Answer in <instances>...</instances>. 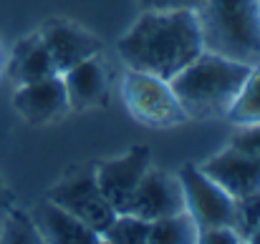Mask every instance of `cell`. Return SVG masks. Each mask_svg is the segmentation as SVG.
<instances>
[{"instance_id":"6da1fadb","label":"cell","mask_w":260,"mask_h":244,"mask_svg":"<svg viewBox=\"0 0 260 244\" xmlns=\"http://www.w3.org/2000/svg\"><path fill=\"white\" fill-rule=\"evenodd\" d=\"M205 51L194 10H144L119 40V53L132 71L170 81Z\"/></svg>"},{"instance_id":"7a4b0ae2","label":"cell","mask_w":260,"mask_h":244,"mask_svg":"<svg viewBox=\"0 0 260 244\" xmlns=\"http://www.w3.org/2000/svg\"><path fill=\"white\" fill-rule=\"evenodd\" d=\"M253 66L225 58L212 51H202L177 76L170 78L174 98L182 111L194 118L225 116L238 98Z\"/></svg>"},{"instance_id":"3957f363","label":"cell","mask_w":260,"mask_h":244,"mask_svg":"<svg viewBox=\"0 0 260 244\" xmlns=\"http://www.w3.org/2000/svg\"><path fill=\"white\" fill-rule=\"evenodd\" d=\"M197 20L205 51L260 66V0H205Z\"/></svg>"},{"instance_id":"277c9868","label":"cell","mask_w":260,"mask_h":244,"mask_svg":"<svg viewBox=\"0 0 260 244\" xmlns=\"http://www.w3.org/2000/svg\"><path fill=\"white\" fill-rule=\"evenodd\" d=\"M121 91L129 111L147 126H172L187 118L179 101L174 98L170 81L165 78L129 68Z\"/></svg>"},{"instance_id":"5b68a950","label":"cell","mask_w":260,"mask_h":244,"mask_svg":"<svg viewBox=\"0 0 260 244\" xmlns=\"http://www.w3.org/2000/svg\"><path fill=\"white\" fill-rule=\"evenodd\" d=\"M179 184L184 191V209L194 219L197 232L210 227H233L235 196H230L220 184H215L202 169L184 166L179 171Z\"/></svg>"},{"instance_id":"8992f818","label":"cell","mask_w":260,"mask_h":244,"mask_svg":"<svg viewBox=\"0 0 260 244\" xmlns=\"http://www.w3.org/2000/svg\"><path fill=\"white\" fill-rule=\"evenodd\" d=\"M48 199L53 204L63 207L66 212H71L76 219H81L88 229H93L99 237L104 234V229L116 217V212L104 199V194H101V189L96 184V174L93 171L76 174V176L56 184L48 191Z\"/></svg>"},{"instance_id":"52a82bcc","label":"cell","mask_w":260,"mask_h":244,"mask_svg":"<svg viewBox=\"0 0 260 244\" xmlns=\"http://www.w3.org/2000/svg\"><path fill=\"white\" fill-rule=\"evenodd\" d=\"M149 166H152L149 149L147 146H134L124 156L109 159L93 171L104 199L109 201V207L116 214L129 212L132 199L137 194V186H139V181H142V176L147 174Z\"/></svg>"},{"instance_id":"ba28073f","label":"cell","mask_w":260,"mask_h":244,"mask_svg":"<svg viewBox=\"0 0 260 244\" xmlns=\"http://www.w3.org/2000/svg\"><path fill=\"white\" fill-rule=\"evenodd\" d=\"M184 209V191L179 184V176H172L162 169H147L142 176L137 194L132 199L129 214H137L147 222H157L165 217H172Z\"/></svg>"},{"instance_id":"9c48e42d","label":"cell","mask_w":260,"mask_h":244,"mask_svg":"<svg viewBox=\"0 0 260 244\" xmlns=\"http://www.w3.org/2000/svg\"><path fill=\"white\" fill-rule=\"evenodd\" d=\"M41 40H43L58 76L63 71H69L71 66H76V63L86 61V58H96L101 53L99 38H93L86 30H81L79 25L61 23V20L46 25Z\"/></svg>"},{"instance_id":"30bf717a","label":"cell","mask_w":260,"mask_h":244,"mask_svg":"<svg viewBox=\"0 0 260 244\" xmlns=\"http://www.w3.org/2000/svg\"><path fill=\"white\" fill-rule=\"evenodd\" d=\"M13 103L28 124H48L69 108V96L61 76H48L41 81L23 83Z\"/></svg>"},{"instance_id":"8fae6325","label":"cell","mask_w":260,"mask_h":244,"mask_svg":"<svg viewBox=\"0 0 260 244\" xmlns=\"http://www.w3.org/2000/svg\"><path fill=\"white\" fill-rule=\"evenodd\" d=\"M202 171L235 199L260 189V159L248 156L233 146H228L222 154L210 159L202 166Z\"/></svg>"},{"instance_id":"7c38bea8","label":"cell","mask_w":260,"mask_h":244,"mask_svg":"<svg viewBox=\"0 0 260 244\" xmlns=\"http://www.w3.org/2000/svg\"><path fill=\"white\" fill-rule=\"evenodd\" d=\"M36 227L43 237V242H56V244H93L101 242V237L88 229L81 219H76L71 212H66L63 207L53 204L51 199L38 209V219Z\"/></svg>"},{"instance_id":"4fadbf2b","label":"cell","mask_w":260,"mask_h":244,"mask_svg":"<svg viewBox=\"0 0 260 244\" xmlns=\"http://www.w3.org/2000/svg\"><path fill=\"white\" fill-rule=\"evenodd\" d=\"M61 81L69 96V106L74 108H88L106 96V76L96 58H86L71 66L61 73Z\"/></svg>"},{"instance_id":"5bb4252c","label":"cell","mask_w":260,"mask_h":244,"mask_svg":"<svg viewBox=\"0 0 260 244\" xmlns=\"http://www.w3.org/2000/svg\"><path fill=\"white\" fill-rule=\"evenodd\" d=\"M48 76H58V73H56V66H53L41 35L20 43L18 56H15V78H18V83L23 86V83L41 81V78H48Z\"/></svg>"},{"instance_id":"9a60e30c","label":"cell","mask_w":260,"mask_h":244,"mask_svg":"<svg viewBox=\"0 0 260 244\" xmlns=\"http://www.w3.org/2000/svg\"><path fill=\"white\" fill-rule=\"evenodd\" d=\"M233 124L238 126H250L260 124V66H253L248 78L243 83L238 98L233 101L230 111L225 113Z\"/></svg>"},{"instance_id":"2e32d148","label":"cell","mask_w":260,"mask_h":244,"mask_svg":"<svg viewBox=\"0 0 260 244\" xmlns=\"http://www.w3.org/2000/svg\"><path fill=\"white\" fill-rule=\"evenodd\" d=\"M149 244H192L197 242V224L187 212L157 219L149 227Z\"/></svg>"},{"instance_id":"e0dca14e","label":"cell","mask_w":260,"mask_h":244,"mask_svg":"<svg viewBox=\"0 0 260 244\" xmlns=\"http://www.w3.org/2000/svg\"><path fill=\"white\" fill-rule=\"evenodd\" d=\"M149 227H152V222L124 212V214L114 217V222L104 229L101 239L111 244H144L149 239Z\"/></svg>"},{"instance_id":"ac0fdd59","label":"cell","mask_w":260,"mask_h":244,"mask_svg":"<svg viewBox=\"0 0 260 244\" xmlns=\"http://www.w3.org/2000/svg\"><path fill=\"white\" fill-rule=\"evenodd\" d=\"M260 224V189L253 194L238 196L235 199V232L240 234V239H250V234L255 232Z\"/></svg>"},{"instance_id":"d6986e66","label":"cell","mask_w":260,"mask_h":244,"mask_svg":"<svg viewBox=\"0 0 260 244\" xmlns=\"http://www.w3.org/2000/svg\"><path fill=\"white\" fill-rule=\"evenodd\" d=\"M3 242H15V244H36V242H43L36 222L20 212H13L5 224H3V234H0Z\"/></svg>"},{"instance_id":"ffe728a7","label":"cell","mask_w":260,"mask_h":244,"mask_svg":"<svg viewBox=\"0 0 260 244\" xmlns=\"http://www.w3.org/2000/svg\"><path fill=\"white\" fill-rule=\"evenodd\" d=\"M233 149L248 154V156H255L260 159V124H250V126H243L240 134L233 136Z\"/></svg>"},{"instance_id":"44dd1931","label":"cell","mask_w":260,"mask_h":244,"mask_svg":"<svg viewBox=\"0 0 260 244\" xmlns=\"http://www.w3.org/2000/svg\"><path fill=\"white\" fill-rule=\"evenodd\" d=\"M197 242L202 244H238L240 234L233 227H210L197 232Z\"/></svg>"},{"instance_id":"7402d4cb","label":"cell","mask_w":260,"mask_h":244,"mask_svg":"<svg viewBox=\"0 0 260 244\" xmlns=\"http://www.w3.org/2000/svg\"><path fill=\"white\" fill-rule=\"evenodd\" d=\"M144 10H200L205 0H139Z\"/></svg>"},{"instance_id":"603a6c76","label":"cell","mask_w":260,"mask_h":244,"mask_svg":"<svg viewBox=\"0 0 260 244\" xmlns=\"http://www.w3.org/2000/svg\"><path fill=\"white\" fill-rule=\"evenodd\" d=\"M250 242H255V244H260V224L255 227V232L250 234Z\"/></svg>"},{"instance_id":"cb8c5ba5","label":"cell","mask_w":260,"mask_h":244,"mask_svg":"<svg viewBox=\"0 0 260 244\" xmlns=\"http://www.w3.org/2000/svg\"><path fill=\"white\" fill-rule=\"evenodd\" d=\"M5 201H8V194H5V191H0V207H3Z\"/></svg>"}]
</instances>
